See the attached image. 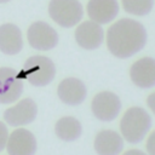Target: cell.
I'll list each match as a JSON object with an SVG mask.
<instances>
[{"label":"cell","instance_id":"6da1fadb","mask_svg":"<svg viewBox=\"0 0 155 155\" xmlns=\"http://www.w3.org/2000/svg\"><path fill=\"white\" fill-rule=\"evenodd\" d=\"M105 42L109 52L116 58H128L138 53L147 42L144 25L132 18H121L107 30Z\"/></svg>","mask_w":155,"mask_h":155},{"label":"cell","instance_id":"7a4b0ae2","mask_svg":"<svg viewBox=\"0 0 155 155\" xmlns=\"http://www.w3.org/2000/svg\"><path fill=\"white\" fill-rule=\"evenodd\" d=\"M119 127L124 140L131 144H137L140 143L149 133L151 117L145 109L134 105L122 114Z\"/></svg>","mask_w":155,"mask_h":155},{"label":"cell","instance_id":"3957f363","mask_svg":"<svg viewBox=\"0 0 155 155\" xmlns=\"http://www.w3.org/2000/svg\"><path fill=\"white\" fill-rule=\"evenodd\" d=\"M56 75L54 63L46 56L36 54L29 57L24 64L21 73L22 79H25L30 85L36 87H42L52 82Z\"/></svg>","mask_w":155,"mask_h":155},{"label":"cell","instance_id":"277c9868","mask_svg":"<svg viewBox=\"0 0 155 155\" xmlns=\"http://www.w3.org/2000/svg\"><path fill=\"white\" fill-rule=\"evenodd\" d=\"M48 15L58 25L71 28L81 21L84 8L79 0H50Z\"/></svg>","mask_w":155,"mask_h":155},{"label":"cell","instance_id":"5b68a950","mask_svg":"<svg viewBox=\"0 0 155 155\" xmlns=\"http://www.w3.org/2000/svg\"><path fill=\"white\" fill-rule=\"evenodd\" d=\"M91 110L93 116L104 122L113 121L121 110V101L119 96L111 91H101L92 98Z\"/></svg>","mask_w":155,"mask_h":155},{"label":"cell","instance_id":"8992f818","mask_svg":"<svg viewBox=\"0 0 155 155\" xmlns=\"http://www.w3.org/2000/svg\"><path fill=\"white\" fill-rule=\"evenodd\" d=\"M27 39L34 50L48 51L57 46L59 38L53 27L42 21L31 23L27 30Z\"/></svg>","mask_w":155,"mask_h":155},{"label":"cell","instance_id":"52a82bcc","mask_svg":"<svg viewBox=\"0 0 155 155\" xmlns=\"http://www.w3.org/2000/svg\"><path fill=\"white\" fill-rule=\"evenodd\" d=\"M23 79L13 68H0V104H10L19 99L23 93Z\"/></svg>","mask_w":155,"mask_h":155},{"label":"cell","instance_id":"ba28073f","mask_svg":"<svg viewBox=\"0 0 155 155\" xmlns=\"http://www.w3.org/2000/svg\"><path fill=\"white\" fill-rule=\"evenodd\" d=\"M38 115V105L31 98H23L4 111V120L12 127L31 124Z\"/></svg>","mask_w":155,"mask_h":155},{"label":"cell","instance_id":"9c48e42d","mask_svg":"<svg viewBox=\"0 0 155 155\" xmlns=\"http://www.w3.org/2000/svg\"><path fill=\"white\" fill-rule=\"evenodd\" d=\"M74 38L76 44L87 51L98 48L104 41V30L101 24H97L92 21H84L78 24Z\"/></svg>","mask_w":155,"mask_h":155},{"label":"cell","instance_id":"30bf717a","mask_svg":"<svg viewBox=\"0 0 155 155\" xmlns=\"http://www.w3.org/2000/svg\"><path fill=\"white\" fill-rule=\"evenodd\" d=\"M38 143L35 136L27 128L13 130L7 139L6 151L8 155H34Z\"/></svg>","mask_w":155,"mask_h":155},{"label":"cell","instance_id":"8fae6325","mask_svg":"<svg viewBox=\"0 0 155 155\" xmlns=\"http://www.w3.org/2000/svg\"><path fill=\"white\" fill-rule=\"evenodd\" d=\"M130 79L139 88L155 86V58L142 57L130 67Z\"/></svg>","mask_w":155,"mask_h":155},{"label":"cell","instance_id":"7c38bea8","mask_svg":"<svg viewBox=\"0 0 155 155\" xmlns=\"http://www.w3.org/2000/svg\"><path fill=\"white\" fill-rule=\"evenodd\" d=\"M86 12L90 21L97 24H107L114 21L119 13L117 0H88Z\"/></svg>","mask_w":155,"mask_h":155},{"label":"cell","instance_id":"4fadbf2b","mask_svg":"<svg viewBox=\"0 0 155 155\" xmlns=\"http://www.w3.org/2000/svg\"><path fill=\"white\" fill-rule=\"evenodd\" d=\"M58 98L68 105L81 104L87 94L85 84L78 78H65L57 87Z\"/></svg>","mask_w":155,"mask_h":155},{"label":"cell","instance_id":"5bb4252c","mask_svg":"<svg viewBox=\"0 0 155 155\" xmlns=\"http://www.w3.org/2000/svg\"><path fill=\"white\" fill-rule=\"evenodd\" d=\"M97 155H120L124 150V138L114 130L99 131L93 140Z\"/></svg>","mask_w":155,"mask_h":155},{"label":"cell","instance_id":"9a60e30c","mask_svg":"<svg viewBox=\"0 0 155 155\" xmlns=\"http://www.w3.org/2000/svg\"><path fill=\"white\" fill-rule=\"evenodd\" d=\"M23 48V38L21 29L13 23L0 25V51L7 56H13Z\"/></svg>","mask_w":155,"mask_h":155},{"label":"cell","instance_id":"2e32d148","mask_svg":"<svg viewBox=\"0 0 155 155\" xmlns=\"http://www.w3.org/2000/svg\"><path fill=\"white\" fill-rule=\"evenodd\" d=\"M82 132L81 122L74 116H63L54 125L56 136L64 142L76 140Z\"/></svg>","mask_w":155,"mask_h":155},{"label":"cell","instance_id":"e0dca14e","mask_svg":"<svg viewBox=\"0 0 155 155\" xmlns=\"http://www.w3.org/2000/svg\"><path fill=\"white\" fill-rule=\"evenodd\" d=\"M122 8L133 16H145L154 7V0H120Z\"/></svg>","mask_w":155,"mask_h":155},{"label":"cell","instance_id":"ac0fdd59","mask_svg":"<svg viewBox=\"0 0 155 155\" xmlns=\"http://www.w3.org/2000/svg\"><path fill=\"white\" fill-rule=\"evenodd\" d=\"M8 130L7 126L5 125V122L0 121V153L6 149V144H7V139H8Z\"/></svg>","mask_w":155,"mask_h":155},{"label":"cell","instance_id":"d6986e66","mask_svg":"<svg viewBox=\"0 0 155 155\" xmlns=\"http://www.w3.org/2000/svg\"><path fill=\"white\" fill-rule=\"evenodd\" d=\"M145 150L148 155H155V130H153L147 137Z\"/></svg>","mask_w":155,"mask_h":155},{"label":"cell","instance_id":"ffe728a7","mask_svg":"<svg viewBox=\"0 0 155 155\" xmlns=\"http://www.w3.org/2000/svg\"><path fill=\"white\" fill-rule=\"evenodd\" d=\"M147 105L150 109V111L155 115V91L151 92L148 97H147Z\"/></svg>","mask_w":155,"mask_h":155},{"label":"cell","instance_id":"44dd1931","mask_svg":"<svg viewBox=\"0 0 155 155\" xmlns=\"http://www.w3.org/2000/svg\"><path fill=\"white\" fill-rule=\"evenodd\" d=\"M121 155H148V154H147L145 151L140 150V149H136V148H133V149H128V150L124 151Z\"/></svg>","mask_w":155,"mask_h":155},{"label":"cell","instance_id":"7402d4cb","mask_svg":"<svg viewBox=\"0 0 155 155\" xmlns=\"http://www.w3.org/2000/svg\"><path fill=\"white\" fill-rule=\"evenodd\" d=\"M11 0H0V4H5V2H8Z\"/></svg>","mask_w":155,"mask_h":155}]
</instances>
